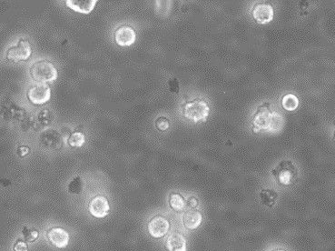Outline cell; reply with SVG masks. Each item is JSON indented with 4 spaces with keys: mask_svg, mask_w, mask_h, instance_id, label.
I'll list each match as a JSON object with an SVG mask.
<instances>
[{
    "mask_svg": "<svg viewBox=\"0 0 335 251\" xmlns=\"http://www.w3.org/2000/svg\"><path fill=\"white\" fill-rule=\"evenodd\" d=\"M49 242L58 249L66 248L69 242V234L61 228L50 229L47 233Z\"/></svg>",
    "mask_w": 335,
    "mask_h": 251,
    "instance_id": "8fae6325",
    "label": "cell"
},
{
    "mask_svg": "<svg viewBox=\"0 0 335 251\" xmlns=\"http://www.w3.org/2000/svg\"><path fill=\"white\" fill-rule=\"evenodd\" d=\"M83 187H84V183H83L82 178L77 177L70 182L68 185V191L71 194L77 195L83 191Z\"/></svg>",
    "mask_w": 335,
    "mask_h": 251,
    "instance_id": "7402d4cb",
    "label": "cell"
},
{
    "mask_svg": "<svg viewBox=\"0 0 335 251\" xmlns=\"http://www.w3.org/2000/svg\"><path fill=\"white\" fill-rule=\"evenodd\" d=\"M334 138H335V134H334Z\"/></svg>",
    "mask_w": 335,
    "mask_h": 251,
    "instance_id": "4dcf8cb0",
    "label": "cell"
},
{
    "mask_svg": "<svg viewBox=\"0 0 335 251\" xmlns=\"http://www.w3.org/2000/svg\"><path fill=\"white\" fill-rule=\"evenodd\" d=\"M32 54V48L27 39H20L17 46L11 47L7 52V58L13 62L28 59Z\"/></svg>",
    "mask_w": 335,
    "mask_h": 251,
    "instance_id": "8992f818",
    "label": "cell"
},
{
    "mask_svg": "<svg viewBox=\"0 0 335 251\" xmlns=\"http://www.w3.org/2000/svg\"><path fill=\"white\" fill-rule=\"evenodd\" d=\"M135 31L132 27L129 26H121L117 29L115 33V40L121 47L132 46L135 42Z\"/></svg>",
    "mask_w": 335,
    "mask_h": 251,
    "instance_id": "30bf717a",
    "label": "cell"
},
{
    "mask_svg": "<svg viewBox=\"0 0 335 251\" xmlns=\"http://www.w3.org/2000/svg\"><path fill=\"white\" fill-rule=\"evenodd\" d=\"M30 151V148L28 146H19L17 148V154L20 156V157H25L26 155H28Z\"/></svg>",
    "mask_w": 335,
    "mask_h": 251,
    "instance_id": "83f0119b",
    "label": "cell"
},
{
    "mask_svg": "<svg viewBox=\"0 0 335 251\" xmlns=\"http://www.w3.org/2000/svg\"><path fill=\"white\" fill-rule=\"evenodd\" d=\"M169 205L175 211H182L186 206V201L179 193H172L169 197Z\"/></svg>",
    "mask_w": 335,
    "mask_h": 251,
    "instance_id": "ffe728a7",
    "label": "cell"
},
{
    "mask_svg": "<svg viewBox=\"0 0 335 251\" xmlns=\"http://www.w3.org/2000/svg\"><path fill=\"white\" fill-rule=\"evenodd\" d=\"M53 122V113L49 109H44L39 112L35 119H32V126L38 128H45L51 125Z\"/></svg>",
    "mask_w": 335,
    "mask_h": 251,
    "instance_id": "e0dca14e",
    "label": "cell"
},
{
    "mask_svg": "<svg viewBox=\"0 0 335 251\" xmlns=\"http://www.w3.org/2000/svg\"><path fill=\"white\" fill-rule=\"evenodd\" d=\"M40 141L43 145L49 148L57 149L60 148L63 143V136L61 133L56 131L55 129L49 128L46 129L41 134Z\"/></svg>",
    "mask_w": 335,
    "mask_h": 251,
    "instance_id": "7c38bea8",
    "label": "cell"
},
{
    "mask_svg": "<svg viewBox=\"0 0 335 251\" xmlns=\"http://www.w3.org/2000/svg\"><path fill=\"white\" fill-rule=\"evenodd\" d=\"M284 251V250H276V251Z\"/></svg>",
    "mask_w": 335,
    "mask_h": 251,
    "instance_id": "f546056e",
    "label": "cell"
},
{
    "mask_svg": "<svg viewBox=\"0 0 335 251\" xmlns=\"http://www.w3.org/2000/svg\"><path fill=\"white\" fill-rule=\"evenodd\" d=\"M202 214L198 210H195V209H191L187 212H185L183 217L184 227L190 230L197 229L202 223Z\"/></svg>",
    "mask_w": 335,
    "mask_h": 251,
    "instance_id": "5bb4252c",
    "label": "cell"
},
{
    "mask_svg": "<svg viewBox=\"0 0 335 251\" xmlns=\"http://www.w3.org/2000/svg\"><path fill=\"white\" fill-rule=\"evenodd\" d=\"M156 6H155V10L157 13H161L163 15L164 12H168L169 11V7H170V1H156Z\"/></svg>",
    "mask_w": 335,
    "mask_h": 251,
    "instance_id": "d4e9b609",
    "label": "cell"
},
{
    "mask_svg": "<svg viewBox=\"0 0 335 251\" xmlns=\"http://www.w3.org/2000/svg\"><path fill=\"white\" fill-rule=\"evenodd\" d=\"M170 229V223L163 216H155L148 223V231L152 237L155 238L165 237Z\"/></svg>",
    "mask_w": 335,
    "mask_h": 251,
    "instance_id": "9c48e42d",
    "label": "cell"
},
{
    "mask_svg": "<svg viewBox=\"0 0 335 251\" xmlns=\"http://www.w3.org/2000/svg\"><path fill=\"white\" fill-rule=\"evenodd\" d=\"M84 141H85L84 135L80 131L72 133L67 140L69 146L72 147H81L84 145Z\"/></svg>",
    "mask_w": 335,
    "mask_h": 251,
    "instance_id": "44dd1931",
    "label": "cell"
},
{
    "mask_svg": "<svg viewBox=\"0 0 335 251\" xmlns=\"http://www.w3.org/2000/svg\"><path fill=\"white\" fill-rule=\"evenodd\" d=\"M26 111L17 105H10L4 111V118L12 121H23L26 119Z\"/></svg>",
    "mask_w": 335,
    "mask_h": 251,
    "instance_id": "2e32d148",
    "label": "cell"
},
{
    "mask_svg": "<svg viewBox=\"0 0 335 251\" xmlns=\"http://www.w3.org/2000/svg\"></svg>",
    "mask_w": 335,
    "mask_h": 251,
    "instance_id": "1f68e13d",
    "label": "cell"
},
{
    "mask_svg": "<svg viewBox=\"0 0 335 251\" xmlns=\"http://www.w3.org/2000/svg\"><path fill=\"white\" fill-rule=\"evenodd\" d=\"M272 173L276 180L281 185L290 186L296 181L298 171L292 161H284L272 170Z\"/></svg>",
    "mask_w": 335,
    "mask_h": 251,
    "instance_id": "277c9868",
    "label": "cell"
},
{
    "mask_svg": "<svg viewBox=\"0 0 335 251\" xmlns=\"http://www.w3.org/2000/svg\"><path fill=\"white\" fill-rule=\"evenodd\" d=\"M28 98L33 104H46L51 98V89L47 84H37L29 89Z\"/></svg>",
    "mask_w": 335,
    "mask_h": 251,
    "instance_id": "52a82bcc",
    "label": "cell"
},
{
    "mask_svg": "<svg viewBox=\"0 0 335 251\" xmlns=\"http://www.w3.org/2000/svg\"><path fill=\"white\" fill-rule=\"evenodd\" d=\"M22 234H23L24 239L28 242H34L39 236V233L37 230H28V228H26V227L23 228Z\"/></svg>",
    "mask_w": 335,
    "mask_h": 251,
    "instance_id": "603a6c76",
    "label": "cell"
},
{
    "mask_svg": "<svg viewBox=\"0 0 335 251\" xmlns=\"http://www.w3.org/2000/svg\"><path fill=\"white\" fill-rule=\"evenodd\" d=\"M14 251H28V245L22 240H18L15 244Z\"/></svg>",
    "mask_w": 335,
    "mask_h": 251,
    "instance_id": "4316f807",
    "label": "cell"
},
{
    "mask_svg": "<svg viewBox=\"0 0 335 251\" xmlns=\"http://www.w3.org/2000/svg\"><path fill=\"white\" fill-rule=\"evenodd\" d=\"M209 113V105L205 100L200 98L186 102L183 106V114L184 118L194 122L204 121L208 118Z\"/></svg>",
    "mask_w": 335,
    "mask_h": 251,
    "instance_id": "7a4b0ae2",
    "label": "cell"
},
{
    "mask_svg": "<svg viewBox=\"0 0 335 251\" xmlns=\"http://www.w3.org/2000/svg\"><path fill=\"white\" fill-rule=\"evenodd\" d=\"M284 125V119L276 112L272 111V106L266 102L259 106L251 119L252 131L258 133L262 130L280 129Z\"/></svg>",
    "mask_w": 335,
    "mask_h": 251,
    "instance_id": "6da1fadb",
    "label": "cell"
},
{
    "mask_svg": "<svg viewBox=\"0 0 335 251\" xmlns=\"http://www.w3.org/2000/svg\"><path fill=\"white\" fill-rule=\"evenodd\" d=\"M155 126L160 131H166L170 126V121L166 117H160L155 120Z\"/></svg>",
    "mask_w": 335,
    "mask_h": 251,
    "instance_id": "cb8c5ba5",
    "label": "cell"
},
{
    "mask_svg": "<svg viewBox=\"0 0 335 251\" xmlns=\"http://www.w3.org/2000/svg\"><path fill=\"white\" fill-rule=\"evenodd\" d=\"M187 205H188L190 208L195 209V208H196V207L198 206V200L196 199V197H190L188 200H187Z\"/></svg>",
    "mask_w": 335,
    "mask_h": 251,
    "instance_id": "f1b7e54d",
    "label": "cell"
},
{
    "mask_svg": "<svg viewBox=\"0 0 335 251\" xmlns=\"http://www.w3.org/2000/svg\"><path fill=\"white\" fill-rule=\"evenodd\" d=\"M251 17L254 21L261 25H266L273 19L274 10L270 3L260 2L255 4L251 9Z\"/></svg>",
    "mask_w": 335,
    "mask_h": 251,
    "instance_id": "5b68a950",
    "label": "cell"
},
{
    "mask_svg": "<svg viewBox=\"0 0 335 251\" xmlns=\"http://www.w3.org/2000/svg\"><path fill=\"white\" fill-rule=\"evenodd\" d=\"M299 106V99L292 93H288L282 98V107L287 111H294Z\"/></svg>",
    "mask_w": 335,
    "mask_h": 251,
    "instance_id": "d6986e66",
    "label": "cell"
},
{
    "mask_svg": "<svg viewBox=\"0 0 335 251\" xmlns=\"http://www.w3.org/2000/svg\"><path fill=\"white\" fill-rule=\"evenodd\" d=\"M30 74L33 79L39 83L54 82L57 78V70L53 63L48 60L35 62L30 69Z\"/></svg>",
    "mask_w": 335,
    "mask_h": 251,
    "instance_id": "3957f363",
    "label": "cell"
},
{
    "mask_svg": "<svg viewBox=\"0 0 335 251\" xmlns=\"http://www.w3.org/2000/svg\"><path fill=\"white\" fill-rule=\"evenodd\" d=\"M88 209L92 216L98 218H102L108 215L110 210V205L106 197L104 196H97L91 199Z\"/></svg>",
    "mask_w": 335,
    "mask_h": 251,
    "instance_id": "ba28073f",
    "label": "cell"
},
{
    "mask_svg": "<svg viewBox=\"0 0 335 251\" xmlns=\"http://www.w3.org/2000/svg\"><path fill=\"white\" fill-rule=\"evenodd\" d=\"M260 198L264 205L272 208L278 198V194L272 189H263L260 194Z\"/></svg>",
    "mask_w": 335,
    "mask_h": 251,
    "instance_id": "ac0fdd59",
    "label": "cell"
},
{
    "mask_svg": "<svg viewBox=\"0 0 335 251\" xmlns=\"http://www.w3.org/2000/svg\"><path fill=\"white\" fill-rule=\"evenodd\" d=\"M168 87H169V90L171 91L172 93H179V90H180V86H179V82L178 80L174 77V78H171L169 81H168Z\"/></svg>",
    "mask_w": 335,
    "mask_h": 251,
    "instance_id": "484cf974",
    "label": "cell"
},
{
    "mask_svg": "<svg viewBox=\"0 0 335 251\" xmlns=\"http://www.w3.org/2000/svg\"><path fill=\"white\" fill-rule=\"evenodd\" d=\"M98 3L97 0H67L66 4L71 9L78 13L89 14L96 7Z\"/></svg>",
    "mask_w": 335,
    "mask_h": 251,
    "instance_id": "4fadbf2b",
    "label": "cell"
},
{
    "mask_svg": "<svg viewBox=\"0 0 335 251\" xmlns=\"http://www.w3.org/2000/svg\"><path fill=\"white\" fill-rule=\"evenodd\" d=\"M167 248L169 251H186L185 237L178 232H175L168 237Z\"/></svg>",
    "mask_w": 335,
    "mask_h": 251,
    "instance_id": "9a60e30c",
    "label": "cell"
}]
</instances>
